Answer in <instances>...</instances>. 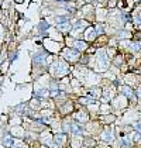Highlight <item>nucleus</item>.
I'll use <instances>...</instances> for the list:
<instances>
[{"instance_id": "obj_16", "label": "nucleus", "mask_w": 141, "mask_h": 148, "mask_svg": "<svg viewBox=\"0 0 141 148\" xmlns=\"http://www.w3.org/2000/svg\"><path fill=\"white\" fill-rule=\"evenodd\" d=\"M61 1H65V0H61Z\"/></svg>"}, {"instance_id": "obj_10", "label": "nucleus", "mask_w": 141, "mask_h": 148, "mask_svg": "<svg viewBox=\"0 0 141 148\" xmlns=\"http://www.w3.org/2000/svg\"><path fill=\"white\" fill-rule=\"evenodd\" d=\"M56 27H58V30H59V31H64V33H66V31H70V26L68 24V23H64V24H58Z\"/></svg>"}, {"instance_id": "obj_8", "label": "nucleus", "mask_w": 141, "mask_h": 148, "mask_svg": "<svg viewBox=\"0 0 141 148\" xmlns=\"http://www.w3.org/2000/svg\"><path fill=\"white\" fill-rule=\"evenodd\" d=\"M1 143H3V145L7 148H11L14 145V138H13V135L11 134H6L3 138H1Z\"/></svg>"}, {"instance_id": "obj_5", "label": "nucleus", "mask_w": 141, "mask_h": 148, "mask_svg": "<svg viewBox=\"0 0 141 148\" xmlns=\"http://www.w3.org/2000/svg\"><path fill=\"white\" fill-rule=\"evenodd\" d=\"M47 52H35L34 57H33V62L34 65H44L45 64V59H47Z\"/></svg>"}, {"instance_id": "obj_13", "label": "nucleus", "mask_w": 141, "mask_h": 148, "mask_svg": "<svg viewBox=\"0 0 141 148\" xmlns=\"http://www.w3.org/2000/svg\"><path fill=\"white\" fill-rule=\"evenodd\" d=\"M18 144L17 145H13V148H27V145L26 144H23V143H20V141H17Z\"/></svg>"}, {"instance_id": "obj_2", "label": "nucleus", "mask_w": 141, "mask_h": 148, "mask_svg": "<svg viewBox=\"0 0 141 148\" xmlns=\"http://www.w3.org/2000/svg\"><path fill=\"white\" fill-rule=\"evenodd\" d=\"M79 57H81V52L75 48H69L64 51V58L66 61H69V62H76L79 59Z\"/></svg>"}, {"instance_id": "obj_14", "label": "nucleus", "mask_w": 141, "mask_h": 148, "mask_svg": "<svg viewBox=\"0 0 141 148\" xmlns=\"http://www.w3.org/2000/svg\"><path fill=\"white\" fill-rule=\"evenodd\" d=\"M134 128H136V131H137V133H140V134H141V123L134 124Z\"/></svg>"}, {"instance_id": "obj_7", "label": "nucleus", "mask_w": 141, "mask_h": 148, "mask_svg": "<svg viewBox=\"0 0 141 148\" xmlns=\"http://www.w3.org/2000/svg\"><path fill=\"white\" fill-rule=\"evenodd\" d=\"M100 137H102V140H103V141H106V143H109V144H110V143H113V140H114V135H113V131H111L110 128H106L105 131L102 133V135H100Z\"/></svg>"}, {"instance_id": "obj_11", "label": "nucleus", "mask_w": 141, "mask_h": 148, "mask_svg": "<svg viewBox=\"0 0 141 148\" xmlns=\"http://www.w3.org/2000/svg\"><path fill=\"white\" fill-rule=\"evenodd\" d=\"M88 30L89 31L86 33V38H88V40H93V38L96 37V31H95L93 28H88Z\"/></svg>"}, {"instance_id": "obj_9", "label": "nucleus", "mask_w": 141, "mask_h": 148, "mask_svg": "<svg viewBox=\"0 0 141 148\" xmlns=\"http://www.w3.org/2000/svg\"><path fill=\"white\" fill-rule=\"evenodd\" d=\"M122 93H123L126 98L134 99V93H133V90H131L128 86H122Z\"/></svg>"}, {"instance_id": "obj_4", "label": "nucleus", "mask_w": 141, "mask_h": 148, "mask_svg": "<svg viewBox=\"0 0 141 148\" xmlns=\"http://www.w3.org/2000/svg\"><path fill=\"white\" fill-rule=\"evenodd\" d=\"M54 143H55L56 148L64 147L65 143H66V134H65V133H56V134L54 135Z\"/></svg>"}, {"instance_id": "obj_12", "label": "nucleus", "mask_w": 141, "mask_h": 148, "mask_svg": "<svg viewBox=\"0 0 141 148\" xmlns=\"http://www.w3.org/2000/svg\"><path fill=\"white\" fill-rule=\"evenodd\" d=\"M130 48H131L133 52H136V51H140L141 45L138 44V42H131V44H130Z\"/></svg>"}, {"instance_id": "obj_15", "label": "nucleus", "mask_w": 141, "mask_h": 148, "mask_svg": "<svg viewBox=\"0 0 141 148\" xmlns=\"http://www.w3.org/2000/svg\"><path fill=\"white\" fill-rule=\"evenodd\" d=\"M137 95H138V98H141V86H138V89H137Z\"/></svg>"}, {"instance_id": "obj_1", "label": "nucleus", "mask_w": 141, "mask_h": 148, "mask_svg": "<svg viewBox=\"0 0 141 148\" xmlns=\"http://www.w3.org/2000/svg\"><path fill=\"white\" fill-rule=\"evenodd\" d=\"M69 66L65 61H59V62H54L52 64V75L56 78H62L65 75H68Z\"/></svg>"}, {"instance_id": "obj_3", "label": "nucleus", "mask_w": 141, "mask_h": 148, "mask_svg": "<svg viewBox=\"0 0 141 148\" xmlns=\"http://www.w3.org/2000/svg\"><path fill=\"white\" fill-rule=\"evenodd\" d=\"M107 66H109L107 55L102 51V52H99V54H97V68H99V71H105Z\"/></svg>"}, {"instance_id": "obj_6", "label": "nucleus", "mask_w": 141, "mask_h": 148, "mask_svg": "<svg viewBox=\"0 0 141 148\" xmlns=\"http://www.w3.org/2000/svg\"><path fill=\"white\" fill-rule=\"evenodd\" d=\"M82 131H83V128H82V126H81L79 123L73 121V123L70 124V133L73 134V137H81V135H82Z\"/></svg>"}]
</instances>
